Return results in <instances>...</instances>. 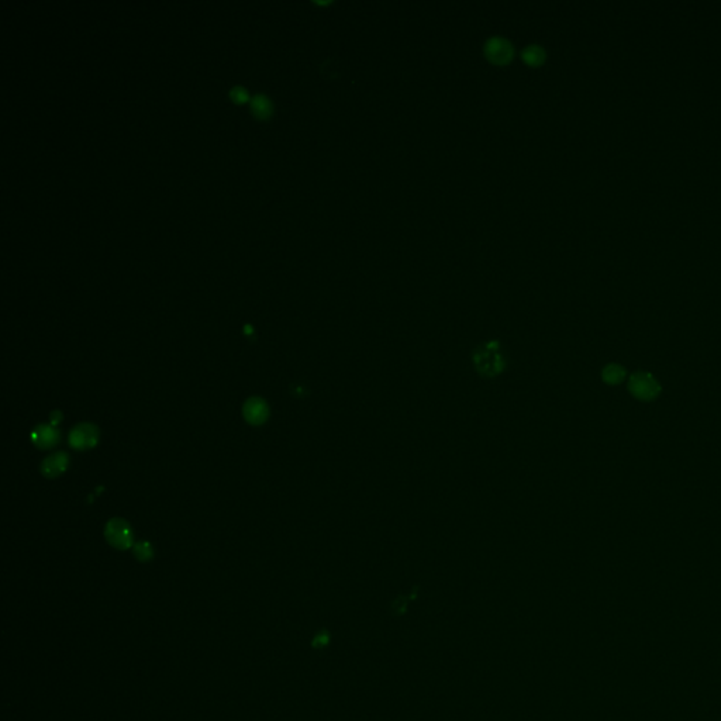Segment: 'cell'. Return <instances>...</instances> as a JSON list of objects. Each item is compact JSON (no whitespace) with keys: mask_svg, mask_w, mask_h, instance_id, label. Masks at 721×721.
<instances>
[{"mask_svg":"<svg viewBox=\"0 0 721 721\" xmlns=\"http://www.w3.org/2000/svg\"><path fill=\"white\" fill-rule=\"evenodd\" d=\"M105 537L107 542L117 549H129L133 546V530L129 522L124 519H112L105 527Z\"/></svg>","mask_w":721,"mask_h":721,"instance_id":"obj_1","label":"cell"},{"mask_svg":"<svg viewBox=\"0 0 721 721\" xmlns=\"http://www.w3.org/2000/svg\"><path fill=\"white\" fill-rule=\"evenodd\" d=\"M628 389L639 400H654L661 393V386L648 372H635L628 382Z\"/></svg>","mask_w":721,"mask_h":721,"instance_id":"obj_2","label":"cell"},{"mask_svg":"<svg viewBox=\"0 0 721 721\" xmlns=\"http://www.w3.org/2000/svg\"><path fill=\"white\" fill-rule=\"evenodd\" d=\"M474 358L478 371L485 376H495L503 369V357L499 353L497 344L481 347Z\"/></svg>","mask_w":721,"mask_h":721,"instance_id":"obj_3","label":"cell"},{"mask_svg":"<svg viewBox=\"0 0 721 721\" xmlns=\"http://www.w3.org/2000/svg\"><path fill=\"white\" fill-rule=\"evenodd\" d=\"M69 445L78 451H87L98 445L99 443V429L95 424L82 422L75 426L69 433Z\"/></svg>","mask_w":721,"mask_h":721,"instance_id":"obj_4","label":"cell"},{"mask_svg":"<svg viewBox=\"0 0 721 721\" xmlns=\"http://www.w3.org/2000/svg\"><path fill=\"white\" fill-rule=\"evenodd\" d=\"M485 55L495 65H506L515 57V48L510 41L501 37H493L486 41Z\"/></svg>","mask_w":721,"mask_h":721,"instance_id":"obj_5","label":"cell"},{"mask_svg":"<svg viewBox=\"0 0 721 721\" xmlns=\"http://www.w3.org/2000/svg\"><path fill=\"white\" fill-rule=\"evenodd\" d=\"M242 416L252 426H261L269 417V406L261 398H251L242 406Z\"/></svg>","mask_w":721,"mask_h":721,"instance_id":"obj_6","label":"cell"},{"mask_svg":"<svg viewBox=\"0 0 721 721\" xmlns=\"http://www.w3.org/2000/svg\"><path fill=\"white\" fill-rule=\"evenodd\" d=\"M68 455L65 452H57L47 456L41 463V472L46 478H57L68 468Z\"/></svg>","mask_w":721,"mask_h":721,"instance_id":"obj_7","label":"cell"},{"mask_svg":"<svg viewBox=\"0 0 721 721\" xmlns=\"http://www.w3.org/2000/svg\"><path fill=\"white\" fill-rule=\"evenodd\" d=\"M31 438L38 448L48 449L58 443L60 434L54 429V426H50V424H39V426H37L31 433Z\"/></svg>","mask_w":721,"mask_h":721,"instance_id":"obj_8","label":"cell"},{"mask_svg":"<svg viewBox=\"0 0 721 721\" xmlns=\"http://www.w3.org/2000/svg\"><path fill=\"white\" fill-rule=\"evenodd\" d=\"M249 107L257 118H268L272 114V102L262 94H256L249 99Z\"/></svg>","mask_w":721,"mask_h":721,"instance_id":"obj_9","label":"cell"},{"mask_svg":"<svg viewBox=\"0 0 721 721\" xmlns=\"http://www.w3.org/2000/svg\"><path fill=\"white\" fill-rule=\"evenodd\" d=\"M522 57H523V61H526L527 65H530V66H540L545 61V51L541 47H538V46H528L523 51Z\"/></svg>","mask_w":721,"mask_h":721,"instance_id":"obj_10","label":"cell"},{"mask_svg":"<svg viewBox=\"0 0 721 721\" xmlns=\"http://www.w3.org/2000/svg\"><path fill=\"white\" fill-rule=\"evenodd\" d=\"M624 377H625V371L620 365H609L603 371V379L607 382V384L616 385V384H618V382H621Z\"/></svg>","mask_w":721,"mask_h":721,"instance_id":"obj_11","label":"cell"},{"mask_svg":"<svg viewBox=\"0 0 721 721\" xmlns=\"http://www.w3.org/2000/svg\"><path fill=\"white\" fill-rule=\"evenodd\" d=\"M134 555L139 561L141 562H147L150 560H152L154 557V549L151 546L150 542L147 541H140L134 545Z\"/></svg>","mask_w":721,"mask_h":721,"instance_id":"obj_12","label":"cell"},{"mask_svg":"<svg viewBox=\"0 0 721 721\" xmlns=\"http://www.w3.org/2000/svg\"><path fill=\"white\" fill-rule=\"evenodd\" d=\"M230 98L237 103H244L248 100V92L242 87H234L230 91Z\"/></svg>","mask_w":721,"mask_h":721,"instance_id":"obj_13","label":"cell"},{"mask_svg":"<svg viewBox=\"0 0 721 721\" xmlns=\"http://www.w3.org/2000/svg\"><path fill=\"white\" fill-rule=\"evenodd\" d=\"M327 641H328V639H327V635H326V634H320L317 639H314V643H313V646H314V647H323V646H326V644H327Z\"/></svg>","mask_w":721,"mask_h":721,"instance_id":"obj_14","label":"cell"},{"mask_svg":"<svg viewBox=\"0 0 721 721\" xmlns=\"http://www.w3.org/2000/svg\"><path fill=\"white\" fill-rule=\"evenodd\" d=\"M50 420H51V426H55V424H60V421L62 420V413H61V411H58V410L53 411V413H51V417H50Z\"/></svg>","mask_w":721,"mask_h":721,"instance_id":"obj_15","label":"cell"}]
</instances>
